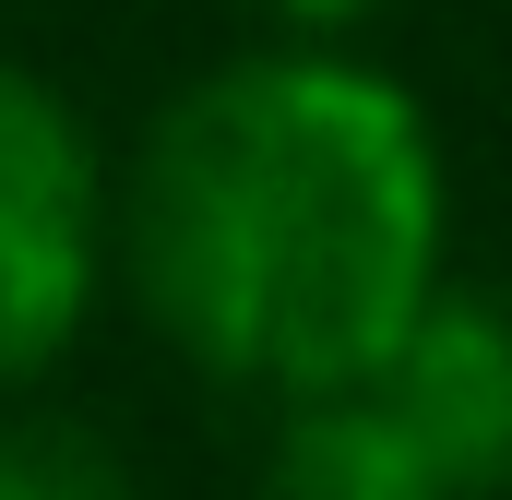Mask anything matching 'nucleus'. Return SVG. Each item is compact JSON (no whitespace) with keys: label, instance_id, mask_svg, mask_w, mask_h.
Returning a JSON list of instances; mask_svg holds the SVG:
<instances>
[{"label":"nucleus","instance_id":"f257e3e1","mask_svg":"<svg viewBox=\"0 0 512 500\" xmlns=\"http://www.w3.org/2000/svg\"><path fill=\"white\" fill-rule=\"evenodd\" d=\"M120 250L191 370L286 405L346 393L441 286V143L334 36L251 48L155 108Z\"/></svg>","mask_w":512,"mask_h":500},{"label":"nucleus","instance_id":"f03ea898","mask_svg":"<svg viewBox=\"0 0 512 500\" xmlns=\"http://www.w3.org/2000/svg\"><path fill=\"white\" fill-rule=\"evenodd\" d=\"M108 262V167L84 120L0 60V381H36L96 310Z\"/></svg>","mask_w":512,"mask_h":500},{"label":"nucleus","instance_id":"7ed1b4c3","mask_svg":"<svg viewBox=\"0 0 512 500\" xmlns=\"http://www.w3.org/2000/svg\"><path fill=\"white\" fill-rule=\"evenodd\" d=\"M393 417L417 429V453L465 500L512 489V310L477 286H429V310L393 334V358L370 370Z\"/></svg>","mask_w":512,"mask_h":500},{"label":"nucleus","instance_id":"20e7f679","mask_svg":"<svg viewBox=\"0 0 512 500\" xmlns=\"http://www.w3.org/2000/svg\"><path fill=\"white\" fill-rule=\"evenodd\" d=\"M262 500H465V489L417 453V429L393 417L370 381H346V393H298L286 405Z\"/></svg>","mask_w":512,"mask_h":500},{"label":"nucleus","instance_id":"39448f33","mask_svg":"<svg viewBox=\"0 0 512 500\" xmlns=\"http://www.w3.org/2000/svg\"><path fill=\"white\" fill-rule=\"evenodd\" d=\"M0 500H131V477L72 417H0Z\"/></svg>","mask_w":512,"mask_h":500},{"label":"nucleus","instance_id":"423d86ee","mask_svg":"<svg viewBox=\"0 0 512 500\" xmlns=\"http://www.w3.org/2000/svg\"><path fill=\"white\" fill-rule=\"evenodd\" d=\"M274 24H298V36H346V24H370L382 0H262Z\"/></svg>","mask_w":512,"mask_h":500}]
</instances>
